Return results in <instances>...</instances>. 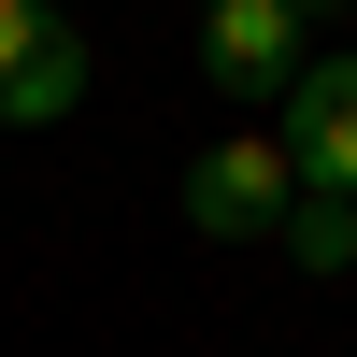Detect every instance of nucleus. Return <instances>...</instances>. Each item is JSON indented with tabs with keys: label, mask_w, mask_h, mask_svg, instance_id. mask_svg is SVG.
Here are the masks:
<instances>
[{
	"label": "nucleus",
	"mask_w": 357,
	"mask_h": 357,
	"mask_svg": "<svg viewBox=\"0 0 357 357\" xmlns=\"http://www.w3.org/2000/svg\"><path fill=\"white\" fill-rule=\"evenodd\" d=\"M286 215H301V172H286L272 129L186 158V229H200V243H257V229H286Z\"/></svg>",
	"instance_id": "f257e3e1"
},
{
	"label": "nucleus",
	"mask_w": 357,
	"mask_h": 357,
	"mask_svg": "<svg viewBox=\"0 0 357 357\" xmlns=\"http://www.w3.org/2000/svg\"><path fill=\"white\" fill-rule=\"evenodd\" d=\"M200 72L229 100H286L314 72V15H286V0H200Z\"/></svg>",
	"instance_id": "f03ea898"
},
{
	"label": "nucleus",
	"mask_w": 357,
	"mask_h": 357,
	"mask_svg": "<svg viewBox=\"0 0 357 357\" xmlns=\"http://www.w3.org/2000/svg\"><path fill=\"white\" fill-rule=\"evenodd\" d=\"M272 143H286V172H301V200H357V57H314V72L286 86Z\"/></svg>",
	"instance_id": "7ed1b4c3"
},
{
	"label": "nucleus",
	"mask_w": 357,
	"mask_h": 357,
	"mask_svg": "<svg viewBox=\"0 0 357 357\" xmlns=\"http://www.w3.org/2000/svg\"><path fill=\"white\" fill-rule=\"evenodd\" d=\"M86 100V43L57 0H0V129H57Z\"/></svg>",
	"instance_id": "20e7f679"
},
{
	"label": "nucleus",
	"mask_w": 357,
	"mask_h": 357,
	"mask_svg": "<svg viewBox=\"0 0 357 357\" xmlns=\"http://www.w3.org/2000/svg\"><path fill=\"white\" fill-rule=\"evenodd\" d=\"M286 243H301V272H343V257H357V200H301Z\"/></svg>",
	"instance_id": "39448f33"
},
{
	"label": "nucleus",
	"mask_w": 357,
	"mask_h": 357,
	"mask_svg": "<svg viewBox=\"0 0 357 357\" xmlns=\"http://www.w3.org/2000/svg\"><path fill=\"white\" fill-rule=\"evenodd\" d=\"M286 15H343V0H286Z\"/></svg>",
	"instance_id": "423d86ee"
}]
</instances>
